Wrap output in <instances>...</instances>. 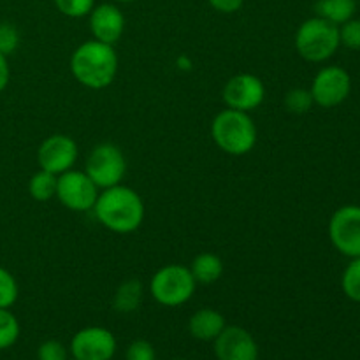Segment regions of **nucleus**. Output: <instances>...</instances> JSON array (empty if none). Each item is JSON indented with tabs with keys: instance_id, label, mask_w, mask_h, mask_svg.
<instances>
[{
	"instance_id": "4468645a",
	"label": "nucleus",
	"mask_w": 360,
	"mask_h": 360,
	"mask_svg": "<svg viewBox=\"0 0 360 360\" xmlns=\"http://www.w3.org/2000/svg\"><path fill=\"white\" fill-rule=\"evenodd\" d=\"M88 18H90L88 21L90 32L95 41L115 46L125 32V16L115 4H98L91 9Z\"/></svg>"
},
{
	"instance_id": "bb28decb",
	"label": "nucleus",
	"mask_w": 360,
	"mask_h": 360,
	"mask_svg": "<svg viewBox=\"0 0 360 360\" xmlns=\"http://www.w3.org/2000/svg\"><path fill=\"white\" fill-rule=\"evenodd\" d=\"M69 348L58 340H48L37 348V360H69Z\"/></svg>"
},
{
	"instance_id": "c85d7f7f",
	"label": "nucleus",
	"mask_w": 360,
	"mask_h": 360,
	"mask_svg": "<svg viewBox=\"0 0 360 360\" xmlns=\"http://www.w3.org/2000/svg\"><path fill=\"white\" fill-rule=\"evenodd\" d=\"M207 4L221 14H234L241 9L245 0H207Z\"/></svg>"
},
{
	"instance_id": "f03ea898",
	"label": "nucleus",
	"mask_w": 360,
	"mask_h": 360,
	"mask_svg": "<svg viewBox=\"0 0 360 360\" xmlns=\"http://www.w3.org/2000/svg\"><path fill=\"white\" fill-rule=\"evenodd\" d=\"M70 72L77 83L90 90H104L111 86L118 74V55L115 46L95 39L79 44L70 56Z\"/></svg>"
},
{
	"instance_id": "2eb2a0df",
	"label": "nucleus",
	"mask_w": 360,
	"mask_h": 360,
	"mask_svg": "<svg viewBox=\"0 0 360 360\" xmlns=\"http://www.w3.org/2000/svg\"><path fill=\"white\" fill-rule=\"evenodd\" d=\"M227 322L220 311L213 308L197 309L188 320V333L197 341H214L225 329Z\"/></svg>"
},
{
	"instance_id": "5701e85b",
	"label": "nucleus",
	"mask_w": 360,
	"mask_h": 360,
	"mask_svg": "<svg viewBox=\"0 0 360 360\" xmlns=\"http://www.w3.org/2000/svg\"><path fill=\"white\" fill-rule=\"evenodd\" d=\"M20 295L18 281L6 267L0 266V308H13Z\"/></svg>"
},
{
	"instance_id": "f257e3e1",
	"label": "nucleus",
	"mask_w": 360,
	"mask_h": 360,
	"mask_svg": "<svg viewBox=\"0 0 360 360\" xmlns=\"http://www.w3.org/2000/svg\"><path fill=\"white\" fill-rule=\"evenodd\" d=\"M94 214L98 224L115 234H132L144 221V202L139 193L125 185L101 190Z\"/></svg>"
},
{
	"instance_id": "393cba45",
	"label": "nucleus",
	"mask_w": 360,
	"mask_h": 360,
	"mask_svg": "<svg viewBox=\"0 0 360 360\" xmlns=\"http://www.w3.org/2000/svg\"><path fill=\"white\" fill-rule=\"evenodd\" d=\"M20 32L13 23L2 21L0 23V53L11 56L18 48H20Z\"/></svg>"
},
{
	"instance_id": "423d86ee",
	"label": "nucleus",
	"mask_w": 360,
	"mask_h": 360,
	"mask_svg": "<svg viewBox=\"0 0 360 360\" xmlns=\"http://www.w3.org/2000/svg\"><path fill=\"white\" fill-rule=\"evenodd\" d=\"M84 172L98 186V190L120 185L127 172L125 155L112 143L98 144L88 155Z\"/></svg>"
},
{
	"instance_id": "7c9ffc66",
	"label": "nucleus",
	"mask_w": 360,
	"mask_h": 360,
	"mask_svg": "<svg viewBox=\"0 0 360 360\" xmlns=\"http://www.w3.org/2000/svg\"><path fill=\"white\" fill-rule=\"evenodd\" d=\"M115 2H120V4H132V2H137V0H115Z\"/></svg>"
},
{
	"instance_id": "412c9836",
	"label": "nucleus",
	"mask_w": 360,
	"mask_h": 360,
	"mask_svg": "<svg viewBox=\"0 0 360 360\" xmlns=\"http://www.w3.org/2000/svg\"><path fill=\"white\" fill-rule=\"evenodd\" d=\"M341 288L350 301L360 302V257L350 260L341 276Z\"/></svg>"
},
{
	"instance_id": "6e6552de",
	"label": "nucleus",
	"mask_w": 360,
	"mask_h": 360,
	"mask_svg": "<svg viewBox=\"0 0 360 360\" xmlns=\"http://www.w3.org/2000/svg\"><path fill=\"white\" fill-rule=\"evenodd\" d=\"M329 239L341 255L360 257V206L347 204L334 211L329 221Z\"/></svg>"
},
{
	"instance_id": "1a4fd4ad",
	"label": "nucleus",
	"mask_w": 360,
	"mask_h": 360,
	"mask_svg": "<svg viewBox=\"0 0 360 360\" xmlns=\"http://www.w3.org/2000/svg\"><path fill=\"white\" fill-rule=\"evenodd\" d=\"M309 91L316 105L323 109L336 108L350 97L352 76L340 65L323 67L313 77Z\"/></svg>"
},
{
	"instance_id": "a211bd4d",
	"label": "nucleus",
	"mask_w": 360,
	"mask_h": 360,
	"mask_svg": "<svg viewBox=\"0 0 360 360\" xmlns=\"http://www.w3.org/2000/svg\"><path fill=\"white\" fill-rule=\"evenodd\" d=\"M143 285L137 280H127L116 288L112 308L118 313H134L143 302Z\"/></svg>"
},
{
	"instance_id": "f3484780",
	"label": "nucleus",
	"mask_w": 360,
	"mask_h": 360,
	"mask_svg": "<svg viewBox=\"0 0 360 360\" xmlns=\"http://www.w3.org/2000/svg\"><path fill=\"white\" fill-rule=\"evenodd\" d=\"M357 9V0H319L315 4V13L319 18L330 21L334 25H343L352 20Z\"/></svg>"
},
{
	"instance_id": "c756f323",
	"label": "nucleus",
	"mask_w": 360,
	"mask_h": 360,
	"mask_svg": "<svg viewBox=\"0 0 360 360\" xmlns=\"http://www.w3.org/2000/svg\"><path fill=\"white\" fill-rule=\"evenodd\" d=\"M9 56L0 53V94L7 88L11 81V67H9Z\"/></svg>"
},
{
	"instance_id": "cd10ccee",
	"label": "nucleus",
	"mask_w": 360,
	"mask_h": 360,
	"mask_svg": "<svg viewBox=\"0 0 360 360\" xmlns=\"http://www.w3.org/2000/svg\"><path fill=\"white\" fill-rule=\"evenodd\" d=\"M125 360H157L153 345L146 340L132 341L127 348Z\"/></svg>"
},
{
	"instance_id": "4be33fe9",
	"label": "nucleus",
	"mask_w": 360,
	"mask_h": 360,
	"mask_svg": "<svg viewBox=\"0 0 360 360\" xmlns=\"http://www.w3.org/2000/svg\"><path fill=\"white\" fill-rule=\"evenodd\" d=\"M283 104L285 109L292 115H306L315 105V102H313L309 90H306V88H292L285 95Z\"/></svg>"
},
{
	"instance_id": "aec40b11",
	"label": "nucleus",
	"mask_w": 360,
	"mask_h": 360,
	"mask_svg": "<svg viewBox=\"0 0 360 360\" xmlns=\"http://www.w3.org/2000/svg\"><path fill=\"white\" fill-rule=\"evenodd\" d=\"M21 327L9 308H0V352L14 347L20 340Z\"/></svg>"
},
{
	"instance_id": "20e7f679",
	"label": "nucleus",
	"mask_w": 360,
	"mask_h": 360,
	"mask_svg": "<svg viewBox=\"0 0 360 360\" xmlns=\"http://www.w3.org/2000/svg\"><path fill=\"white\" fill-rule=\"evenodd\" d=\"M295 49L306 62L322 63L336 55L340 49V27L323 18H309L302 21L295 32Z\"/></svg>"
},
{
	"instance_id": "9b49d317",
	"label": "nucleus",
	"mask_w": 360,
	"mask_h": 360,
	"mask_svg": "<svg viewBox=\"0 0 360 360\" xmlns=\"http://www.w3.org/2000/svg\"><path fill=\"white\" fill-rule=\"evenodd\" d=\"M221 97L229 109L252 112L262 105L266 98V86H264V81L255 74L241 72L232 76L225 83Z\"/></svg>"
},
{
	"instance_id": "9d476101",
	"label": "nucleus",
	"mask_w": 360,
	"mask_h": 360,
	"mask_svg": "<svg viewBox=\"0 0 360 360\" xmlns=\"http://www.w3.org/2000/svg\"><path fill=\"white\" fill-rule=\"evenodd\" d=\"M116 348L118 343L111 330L101 326H90L74 334L69 354L74 360H112Z\"/></svg>"
},
{
	"instance_id": "473e14b6",
	"label": "nucleus",
	"mask_w": 360,
	"mask_h": 360,
	"mask_svg": "<svg viewBox=\"0 0 360 360\" xmlns=\"http://www.w3.org/2000/svg\"><path fill=\"white\" fill-rule=\"evenodd\" d=\"M69 360H74V359H69Z\"/></svg>"
},
{
	"instance_id": "b1692460",
	"label": "nucleus",
	"mask_w": 360,
	"mask_h": 360,
	"mask_svg": "<svg viewBox=\"0 0 360 360\" xmlns=\"http://www.w3.org/2000/svg\"><path fill=\"white\" fill-rule=\"evenodd\" d=\"M56 9L67 18H84L91 13L95 7V0H53Z\"/></svg>"
},
{
	"instance_id": "6ab92c4d",
	"label": "nucleus",
	"mask_w": 360,
	"mask_h": 360,
	"mask_svg": "<svg viewBox=\"0 0 360 360\" xmlns=\"http://www.w3.org/2000/svg\"><path fill=\"white\" fill-rule=\"evenodd\" d=\"M56 181H58V176L39 169L28 181V193L37 202H48L56 195Z\"/></svg>"
},
{
	"instance_id": "a878e982",
	"label": "nucleus",
	"mask_w": 360,
	"mask_h": 360,
	"mask_svg": "<svg viewBox=\"0 0 360 360\" xmlns=\"http://www.w3.org/2000/svg\"><path fill=\"white\" fill-rule=\"evenodd\" d=\"M340 42L341 46L354 49V51L360 49V20L352 18V20L340 25Z\"/></svg>"
},
{
	"instance_id": "39448f33",
	"label": "nucleus",
	"mask_w": 360,
	"mask_h": 360,
	"mask_svg": "<svg viewBox=\"0 0 360 360\" xmlns=\"http://www.w3.org/2000/svg\"><path fill=\"white\" fill-rule=\"evenodd\" d=\"M197 281L186 266L169 264L160 267L151 276L150 292L151 297L165 308H179L193 297Z\"/></svg>"
},
{
	"instance_id": "0eeeda50",
	"label": "nucleus",
	"mask_w": 360,
	"mask_h": 360,
	"mask_svg": "<svg viewBox=\"0 0 360 360\" xmlns=\"http://www.w3.org/2000/svg\"><path fill=\"white\" fill-rule=\"evenodd\" d=\"M101 193L98 186L88 178L84 171H70L58 176L56 181V199L63 207L76 213H86L94 210L97 197Z\"/></svg>"
},
{
	"instance_id": "2f4dec72",
	"label": "nucleus",
	"mask_w": 360,
	"mask_h": 360,
	"mask_svg": "<svg viewBox=\"0 0 360 360\" xmlns=\"http://www.w3.org/2000/svg\"><path fill=\"white\" fill-rule=\"evenodd\" d=\"M174 360H188V359H174Z\"/></svg>"
},
{
	"instance_id": "ddd939ff",
	"label": "nucleus",
	"mask_w": 360,
	"mask_h": 360,
	"mask_svg": "<svg viewBox=\"0 0 360 360\" xmlns=\"http://www.w3.org/2000/svg\"><path fill=\"white\" fill-rule=\"evenodd\" d=\"M217 360H259V345L255 338L239 326H225L213 341Z\"/></svg>"
},
{
	"instance_id": "7ed1b4c3",
	"label": "nucleus",
	"mask_w": 360,
	"mask_h": 360,
	"mask_svg": "<svg viewBox=\"0 0 360 360\" xmlns=\"http://www.w3.org/2000/svg\"><path fill=\"white\" fill-rule=\"evenodd\" d=\"M211 137L224 153L243 157L255 148L259 132L250 112L227 108L211 122Z\"/></svg>"
},
{
	"instance_id": "f8f14e48",
	"label": "nucleus",
	"mask_w": 360,
	"mask_h": 360,
	"mask_svg": "<svg viewBox=\"0 0 360 360\" xmlns=\"http://www.w3.org/2000/svg\"><path fill=\"white\" fill-rule=\"evenodd\" d=\"M77 157H79L77 143L65 134H53L46 137L37 150L39 167L56 176L74 169Z\"/></svg>"
},
{
	"instance_id": "dca6fc26",
	"label": "nucleus",
	"mask_w": 360,
	"mask_h": 360,
	"mask_svg": "<svg viewBox=\"0 0 360 360\" xmlns=\"http://www.w3.org/2000/svg\"><path fill=\"white\" fill-rule=\"evenodd\" d=\"M190 273H192L193 280L197 281V285H213L224 274V262H221L220 257L217 253L204 252L199 253L195 259L192 260V264L188 266Z\"/></svg>"
}]
</instances>
